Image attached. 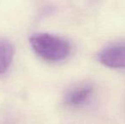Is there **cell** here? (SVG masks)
Segmentation results:
<instances>
[{
	"label": "cell",
	"mask_w": 125,
	"mask_h": 124,
	"mask_svg": "<svg viewBox=\"0 0 125 124\" xmlns=\"http://www.w3.org/2000/svg\"><path fill=\"white\" fill-rule=\"evenodd\" d=\"M29 42L33 51L47 61H61L71 52L70 43L66 39L49 33L33 34L30 37Z\"/></svg>",
	"instance_id": "cell-1"
},
{
	"label": "cell",
	"mask_w": 125,
	"mask_h": 124,
	"mask_svg": "<svg viewBox=\"0 0 125 124\" xmlns=\"http://www.w3.org/2000/svg\"><path fill=\"white\" fill-rule=\"evenodd\" d=\"M99 61L109 68H125V42L114 43L100 52Z\"/></svg>",
	"instance_id": "cell-2"
},
{
	"label": "cell",
	"mask_w": 125,
	"mask_h": 124,
	"mask_svg": "<svg viewBox=\"0 0 125 124\" xmlns=\"http://www.w3.org/2000/svg\"><path fill=\"white\" fill-rule=\"evenodd\" d=\"M93 88L90 85L80 86L72 90L66 97V103L71 106H78L84 104L90 97Z\"/></svg>",
	"instance_id": "cell-3"
},
{
	"label": "cell",
	"mask_w": 125,
	"mask_h": 124,
	"mask_svg": "<svg viewBox=\"0 0 125 124\" xmlns=\"http://www.w3.org/2000/svg\"><path fill=\"white\" fill-rule=\"evenodd\" d=\"M14 47L8 40L0 38V74L7 71L13 60Z\"/></svg>",
	"instance_id": "cell-4"
}]
</instances>
